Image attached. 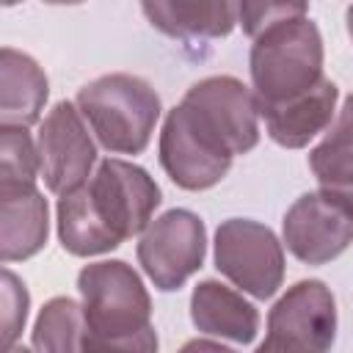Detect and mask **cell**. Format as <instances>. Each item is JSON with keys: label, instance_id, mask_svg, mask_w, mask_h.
I'll return each mask as SVG.
<instances>
[{"label": "cell", "instance_id": "5b68a950", "mask_svg": "<svg viewBox=\"0 0 353 353\" xmlns=\"http://www.w3.org/2000/svg\"><path fill=\"white\" fill-rule=\"evenodd\" d=\"M97 135L99 146L110 154H141L160 121L157 91L135 74L113 72L85 83L74 102Z\"/></svg>", "mask_w": 353, "mask_h": 353}, {"label": "cell", "instance_id": "7c38bea8", "mask_svg": "<svg viewBox=\"0 0 353 353\" xmlns=\"http://www.w3.org/2000/svg\"><path fill=\"white\" fill-rule=\"evenodd\" d=\"M336 99H339L336 83L323 77L306 94L287 99L281 105L262 108L259 116L265 119V130L270 141H276L284 149H303L312 138L328 130L336 113Z\"/></svg>", "mask_w": 353, "mask_h": 353}, {"label": "cell", "instance_id": "9a60e30c", "mask_svg": "<svg viewBox=\"0 0 353 353\" xmlns=\"http://www.w3.org/2000/svg\"><path fill=\"white\" fill-rule=\"evenodd\" d=\"M50 97V83L44 69L14 47L0 52V124L30 127L41 119L44 102Z\"/></svg>", "mask_w": 353, "mask_h": 353}, {"label": "cell", "instance_id": "9c48e42d", "mask_svg": "<svg viewBox=\"0 0 353 353\" xmlns=\"http://www.w3.org/2000/svg\"><path fill=\"white\" fill-rule=\"evenodd\" d=\"M88 121L80 108L61 99L39 124L36 149L41 179L50 193L63 196L91 179L97 163V143L88 135Z\"/></svg>", "mask_w": 353, "mask_h": 353}, {"label": "cell", "instance_id": "d6986e66", "mask_svg": "<svg viewBox=\"0 0 353 353\" xmlns=\"http://www.w3.org/2000/svg\"><path fill=\"white\" fill-rule=\"evenodd\" d=\"M309 11V0H237V25L245 36L256 39L273 25L301 19Z\"/></svg>", "mask_w": 353, "mask_h": 353}, {"label": "cell", "instance_id": "277c9868", "mask_svg": "<svg viewBox=\"0 0 353 353\" xmlns=\"http://www.w3.org/2000/svg\"><path fill=\"white\" fill-rule=\"evenodd\" d=\"M323 58L325 52L320 28L306 17L273 25L259 33L248 55L251 91L259 110L314 88L325 77Z\"/></svg>", "mask_w": 353, "mask_h": 353}, {"label": "cell", "instance_id": "5bb4252c", "mask_svg": "<svg viewBox=\"0 0 353 353\" xmlns=\"http://www.w3.org/2000/svg\"><path fill=\"white\" fill-rule=\"evenodd\" d=\"M190 320L201 334L229 339L234 345H251L259 334L256 306L215 279H204L193 287Z\"/></svg>", "mask_w": 353, "mask_h": 353}, {"label": "cell", "instance_id": "3957f363", "mask_svg": "<svg viewBox=\"0 0 353 353\" xmlns=\"http://www.w3.org/2000/svg\"><path fill=\"white\" fill-rule=\"evenodd\" d=\"M77 290L88 325L85 350L149 353L157 347L152 298L132 265L124 259L91 262L77 273Z\"/></svg>", "mask_w": 353, "mask_h": 353}, {"label": "cell", "instance_id": "7a4b0ae2", "mask_svg": "<svg viewBox=\"0 0 353 353\" xmlns=\"http://www.w3.org/2000/svg\"><path fill=\"white\" fill-rule=\"evenodd\" d=\"M163 193L146 168L108 157L91 179L58 196V240L72 256H97L141 234Z\"/></svg>", "mask_w": 353, "mask_h": 353}, {"label": "cell", "instance_id": "6da1fadb", "mask_svg": "<svg viewBox=\"0 0 353 353\" xmlns=\"http://www.w3.org/2000/svg\"><path fill=\"white\" fill-rule=\"evenodd\" d=\"M259 143V105L254 91L232 77L212 74L193 83L160 130V165L182 190L218 185L237 154Z\"/></svg>", "mask_w": 353, "mask_h": 353}, {"label": "cell", "instance_id": "ba28073f", "mask_svg": "<svg viewBox=\"0 0 353 353\" xmlns=\"http://www.w3.org/2000/svg\"><path fill=\"white\" fill-rule=\"evenodd\" d=\"M336 339V301L320 279L295 281L268 312L259 350H328Z\"/></svg>", "mask_w": 353, "mask_h": 353}, {"label": "cell", "instance_id": "e0dca14e", "mask_svg": "<svg viewBox=\"0 0 353 353\" xmlns=\"http://www.w3.org/2000/svg\"><path fill=\"white\" fill-rule=\"evenodd\" d=\"M88 325L83 314V303L72 298H52L41 306L30 345L36 350H85Z\"/></svg>", "mask_w": 353, "mask_h": 353}, {"label": "cell", "instance_id": "4fadbf2b", "mask_svg": "<svg viewBox=\"0 0 353 353\" xmlns=\"http://www.w3.org/2000/svg\"><path fill=\"white\" fill-rule=\"evenodd\" d=\"M154 30L182 41L223 39L237 25V0H141Z\"/></svg>", "mask_w": 353, "mask_h": 353}, {"label": "cell", "instance_id": "44dd1931", "mask_svg": "<svg viewBox=\"0 0 353 353\" xmlns=\"http://www.w3.org/2000/svg\"><path fill=\"white\" fill-rule=\"evenodd\" d=\"M345 28H347V36H350V41H353V6L345 11Z\"/></svg>", "mask_w": 353, "mask_h": 353}, {"label": "cell", "instance_id": "30bf717a", "mask_svg": "<svg viewBox=\"0 0 353 353\" xmlns=\"http://www.w3.org/2000/svg\"><path fill=\"white\" fill-rule=\"evenodd\" d=\"M287 251L303 265H328L353 243V215L325 190L298 196L281 221Z\"/></svg>", "mask_w": 353, "mask_h": 353}, {"label": "cell", "instance_id": "ffe728a7", "mask_svg": "<svg viewBox=\"0 0 353 353\" xmlns=\"http://www.w3.org/2000/svg\"><path fill=\"white\" fill-rule=\"evenodd\" d=\"M28 309H30V295L22 284V279L3 268V314H0V323H3V347L11 350L14 342L19 339L22 328H25V320H28Z\"/></svg>", "mask_w": 353, "mask_h": 353}, {"label": "cell", "instance_id": "8fae6325", "mask_svg": "<svg viewBox=\"0 0 353 353\" xmlns=\"http://www.w3.org/2000/svg\"><path fill=\"white\" fill-rule=\"evenodd\" d=\"M50 234L47 199L36 182L0 179V251L3 262H22L36 256Z\"/></svg>", "mask_w": 353, "mask_h": 353}, {"label": "cell", "instance_id": "603a6c76", "mask_svg": "<svg viewBox=\"0 0 353 353\" xmlns=\"http://www.w3.org/2000/svg\"><path fill=\"white\" fill-rule=\"evenodd\" d=\"M17 3H22V0H3V6H17Z\"/></svg>", "mask_w": 353, "mask_h": 353}, {"label": "cell", "instance_id": "8992f818", "mask_svg": "<svg viewBox=\"0 0 353 353\" xmlns=\"http://www.w3.org/2000/svg\"><path fill=\"white\" fill-rule=\"evenodd\" d=\"M212 259L221 276L256 301L273 298L284 281V243L270 226L251 218L221 221Z\"/></svg>", "mask_w": 353, "mask_h": 353}, {"label": "cell", "instance_id": "52a82bcc", "mask_svg": "<svg viewBox=\"0 0 353 353\" xmlns=\"http://www.w3.org/2000/svg\"><path fill=\"white\" fill-rule=\"evenodd\" d=\"M138 265L160 292H174L204 265L207 229L204 221L182 207L149 221L138 240Z\"/></svg>", "mask_w": 353, "mask_h": 353}, {"label": "cell", "instance_id": "2e32d148", "mask_svg": "<svg viewBox=\"0 0 353 353\" xmlns=\"http://www.w3.org/2000/svg\"><path fill=\"white\" fill-rule=\"evenodd\" d=\"M309 168L320 190L353 215V94L345 97L323 141L309 152Z\"/></svg>", "mask_w": 353, "mask_h": 353}, {"label": "cell", "instance_id": "ac0fdd59", "mask_svg": "<svg viewBox=\"0 0 353 353\" xmlns=\"http://www.w3.org/2000/svg\"><path fill=\"white\" fill-rule=\"evenodd\" d=\"M36 176H41L39 149H36L28 127L0 124V179L36 182Z\"/></svg>", "mask_w": 353, "mask_h": 353}, {"label": "cell", "instance_id": "7402d4cb", "mask_svg": "<svg viewBox=\"0 0 353 353\" xmlns=\"http://www.w3.org/2000/svg\"><path fill=\"white\" fill-rule=\"evenodd\" d=\"M47 6H77V3H85V0H44Z\"/></svg>", "mask_w": 353, "mask_h": 353}]
</instances>
